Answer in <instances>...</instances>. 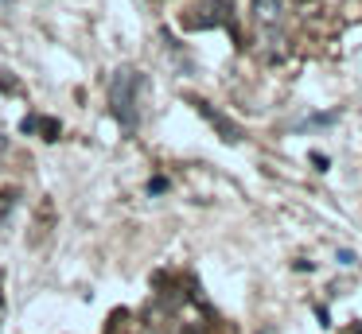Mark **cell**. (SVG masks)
Listing matches in <instances>:
<instances>
[{
	"label": "cell",
	"instance_id": "cell-1",
	"mask_svg": "<svg viewBox=\"0 0 362 334\" xmlns=\"http://www.w3.org/2000/svg\"><path fill=\"white\" fill-rule=\"evenodd\" d=\"M136 90H141V74L133 66H117L110 78V113L117 117V124L125 132L136 129Z\"/></svg>",
	"mask_w": 362,
	"mask_h": 334
},
{
	"label": "cell",
	"instance_id": "cell-3",
	"mask_svg": "<svg viewBox=\"0 0 362 334\" xmlns=\"http://www.w3.org/2000/svg\"><path fill=\"white\" fill-rule=\"evenodd\" d=\"M253 16H257V23L273 28L281 20V0H253Z\"/></svg>",
	"mask_w": 362,
	"mask_h": 334
},
{
	"label": "cell",
	"instance_id": "cell-4",
	"mask_svg": "<svg viewBox=\"0 0 362 334\" xmlns=\"http://www.w3.org/2000/svg\"><path fill=\"white\" fill-rule=\"evenodd\" d=\"M40 132H43V140H59V121H55V117H43Z\"/></svg>",
	"mask_w": 362,
	"mask_h": 334
},
{
	"label": "cell",
	"instance_id": "cell-2",
	"mask_svg": "<svg viewBox=\"0 0 362 334\" xmlns=\"http://www.w3.org/2000/svg\"><path fill=\"white\" fill-rule=\"evenodd\" d=\"M195 109H199V113H203L206 121L214 124V129L222 132V140H242V129H238L234 121H226V117H222L218 109H211V105H206V101H195Z\"/></svg>",
	"mask_w": 362,
	"mask_h": 334
}]
</instances>
